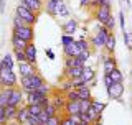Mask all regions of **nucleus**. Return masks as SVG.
<instances>
[{
	"mask_svg": "<svg viewBox=\"0 0 132 125\" xmlns=\"http://www.w3.org/2000/svg\"><path fill=\"white\" fill-rule=\"evenodd\" d=\"M20 84H22V89L23 91H38L43 84H46L45 82L43 76H40L38 73H35L33 76H28V77H22V81H20Z\"/></svg>",
	"mask_w": 132,
	"mask_h": 125,
	"instance_id": "1",
	"label": "nucleus"
},
{
	"mask_svg": "<svg viewBox=\"0 0 132 125\" xmlns=\"http://www.w3.org/2000/svg\"><path fill=\"white\" fill-rule=\"evenodd\" d=\"M112 31H109L107 28L104 26V25H101V26L97 28V31H96V35L91 38V46L93 48H96V49H102V48H106V41L107 38H109V35Z\"/></svg>",
	"mask_w": 132,
	"mask_h": 125,
	"instance_id": "2",
	"label": "nucleus"
},
{
	"mask_svg": "<svg viewBox=\"0 0 132 125\" xmlns=\"http://www.w3.org/2000/svg\"><path fill=\"white\" fill-rule=\"evenodd\" d=\"M15 15L22 16L25 22H27V25H31V26H33V25H36V22H38V13H35L33 10L27 8L25 5H22V3L15 8Z\"/></svg>",
	"mask_w": 132,
	"mask_h": 125,
	"instance_id": "3",
	"label": "nucleus"
},
{
	"mask_svg": "<svg viewBox=\"0 0 132 125\" xmlns=\"http://www.w3.org/2000/svg\"><path fill=\"white\" fill-rule=\"evenodd\" d=\"M0 86L2 87H15L18 86V77L10 69H0Z\"/></svg>",
	"mask_w": 132,
	"mask_h": 125,
	"instance_id": "4",
	"label": "nucleus"
},
{
	"mask_svg": "<svg viewBox=\"0 0 132 125\" xmlns=\"http://www.w3.org/2000/svg\"><path fill=\"white\" fill-rule=\"evenodd\" d=\"M12 35L18 36V38H22L25 41H28V43H31L33 38H35V30H33L31 25H23V26H13V31H12Z\"/></svg>",
	"mask_w": 132,
	"mask_h": 125,
	"instance_id": "5",
	"label": "nucleus"
},
{
	"mask_svg": "<svg viewBox=\"0 0 132 125\" xmlns=\"http://www.w3.org/2000/svg\"><path fill=\"white\" fill-rule=\"evenodd\" d=\"M51 102L50 95L41 94L40 91H28L27 92V104H40V105H48Z\"/></svg>",
	"mask_w": 132,
	"mask_h": 125,
	"instance_id": "6",
	"label": "nucleus"
},
{
	"mask_svg": "<svg viewBox=\"0 0 132 125\" xmlns=\"http://www.w3.org/2000/svg\"><path fill=\"white\" fill-rule=\"evenodd\" d=\"M112 16V12H111V7H99L96 8V12H94V18L99 22V25H104L107 23V20Z\"/></svg>",
	"mask_w": 132,
	"mask_h": 125,
	"instance_id": "7",
	"label": "nucleus"
},
{
	"mask_svg": "<svg viewBox=\"0 0 132 125\" xmlns=\"http://www.w3.org/2000/svg\"><path fill=\"white\" fill-rule=\"evenodd\" d=\"M23 89H20L18 86L12 87L10 89V99H8V105H16L20 107L22 105V101H23Z\"/></svg>",
	"mask_w": 132,
	"mask_h": 125,
	"instance_id": "8",
	"label": "nucleus"
},
{
	"mask_svg": "<svg viewBox=\"0 0 132 125\" xmlns=\"http://www.w3.org/2000/svg\"><path fill=\"white\" fill-rule=\"evenodd\" d=\"M107 94H109L111 99L119 101V99L122 97V94H124V84L122 82H112V84L107 87Z\"/></svg>",
	"mask_w": 132,
	"mask_h": 125,
	"instance_id": "9",
	"label": "nucleus"
},
{
	"mask_svg": "<svg viewBox=\"0 0 132 125\" xmlns=\"http://www.w3.org/2000/svg\"><path fill=\"white\" fill-rule=\"evenodd\" d=\"M18 73L22 77H28V76H33L36 73V66L31 64L28 61H23V62H18Z\"/></svg>",
	"mask_w": 132,
	"mask_h": 125,
	"instance_id": "10",
	"label": "nucleus"
},
{
	"mask_svg": "<svg viewBox=\"0 0 132 125\" xmlns=\"http://www.w3.org/2000/svg\"><path fill=\"white\" fill-rule=\"evenodd\" d=\"M64 112L68 115H79L81 114V104L79 101H68L64 105Z\"/></svg>",
	"mask_w": 132,
	"mask_h": 125,
	"instance_id": "11",
	"label": "nucleus"
},
{
	"mask_svg": "<svg viewBox=\"0 0 132 125\" xmlns=\"http://www.w3.org/2000/svg\"><path fill=\"white\" fill-rule=\"evenodd\" d=\"M22 5H25L27 8L33 10L35 13H40L41 8H43V5H45V2H43V0H22Z\"/></svg>",
	"mask_w": 132,
	"mask_h": 125,
	"instance_id": "12",
	"label": "nucleus"
},
{
	"mask_svg": "<svg viewBox=\"0 0 132 125\" xmlns=\"http://www.w3.org/2000/svg\"><path fill=\"white\" fill-rule=\"evenodd\" d=\"M116 68H117V61H116V58L114 56H106L104 58V62H102L104 74H111Z\"/></svg>",
	"mask_w": 132,
	"mask_h": 125,
	"instance_id": "13",
	"label": "nucleus"
},
{
	"mask_svg": "<svg viewBox=\"0 0 132 125\" xmlns=\"http://www.w3.org/2000/svg\"><path fill=\"white\" fill-rule=\"evenodd\" d=\"M15 68V56L13 55H5L0 59V69H10L13 71Z\"/></svg>",
	"mask_w": 132,
	"mask_h": 125,
	"instance_id": "14",
	"label": "nucleus"
},
{
	"mask_svg": "<svg viewBox=\"0 0 132 125\" xmlns=\"http://www.w3.org/2000/svg\"><path fill=\"white\" fill-rule=\"evenodd\" d=\"M25 53H27V61L31 62V64H36V46H35L33 41H31V43H28Z\"/></svg>",
	"mask_w": 132,
	"mask_h": 125,
	"instance_id": "15",
	"label": "nucleus"
},
{
	"mask_svg": "<svg viewBox=\"0 0 132 125\" xmlns=\"http://www.w3.org/2000/svg\"><path fill=\"white\" fill-rule=\"evenodd\" d=\"M84 66H86V64H84ZM84 66H74V68H68V69H64V74L68 76V79L81 77V74H82V69H84Z\"/></svg>",
	"mask_w": 132,
	"mask_h": 125,
	"instance_id": "16",
	"label": "nucleus"
},
{
	"mask_svg": "<svg viewBox=\"0 0 132 125\" xmlns=\"http://www.w3.org/2000/svg\"><path fill=\"white\" fill-rule=\"evenodd\" d=\"M28 117H30V110H28V105L25 107H20L18 109V115H16V122H18L20 125H25L27 123Z\"/></svg>",
	"mask_w": 132,
	"mask_h": 125,
	"instance_id": "17",
	"label": "nucleus"
},
{
	"mask_svg": "<svg viewBox=\"0 0 132 125\" xmlns=\"http://www.w3.org/2000/svg\"><path fill=\"white\" fill-rule=\"evenodd\" d=\"M79 53H81V49L76 46V41L68 44V46H64V56L66 58H76V56H79Z\"/></svg>",
	"mask_w": 132,
	"mask_h": 125,
	"instance_id": "18",
	"label": "nucleus"
},
{
	"mask_svg": "<svg viewBox=\"0 0 132 125\" xmlns=\"http://www.w3.org/2000/svg\"><path fill=\"white\" fill-rule=\"evenodd\" d=\"M18 109L16 105H5V115H7V122H13L16 120V115H18Z\"/></svg>",
	"mask_w": 132,
	"mask_h": 125,
	"instance_id": "19",
	"label": "nucleus"
},
{
	"mask_svg": "<svg viewBox=\"0 0 132 125\" xmlns=\"http://www.w3.org/2000/svg\"><path fill=\"white\" fill-rule=\"evenodd\" d=\"M58 2H60V0H45V10H46V13H48V15H51V16H55V15H56Z\"/></svg>",
	"mask_w": 132,
	"mask_h": 125,
	"instance_id": "20",
	"label": "nucleus"
},
{
	"mask_svg": "<svg viewBox=\"0 0 132 125\" xmlns=\"http://www.w3.org/2000/svg\"><path fill=\"white\" fill-rule=\"evenodd\" d=\"M94 76H96V73H94V68H91V66H84V69H82V74H81L82 81H84L86 84H89V82L94 79Z\"/></svg>",
	"mask_w": 132,
	"mask_h": 125,
	"instance_id": "21",
	"label": "nucleus"
},
{
	"mask_svg": "<svg viewBox=\"0 0 132 125\" xmlns=\"http://www.w3.org/2000/svg\"><path fill=\"white\" fill-rule=\"evenodd\" d=\"M81 119L79 115H68L66 114L64 117H61V125H79Z\"/></svg>",
	"mask_w": 132,
	"mask_h": 125,
	"instance_id": "22",
	"label": "nucleus"
},
{
	"mask_svg": "<svg viewBox=\"0 0 132 125\" xmlns=\"http://www.w3.org/2000/svg\"><path fill=\"white\" fill-rule=\"evenodd\" d=\"M78 94H79V101H91L93 99V95H91V87L89 84L82 86L78 89Z\"/></svg>",
	"mask_w": 132,
	"mask_h": 125,
	"instance_id": "23",
	"label": "nucleus"
},
{
	"mask_svg": "<svg viewBox=\"0 0 132 125\" xmlns=\"http://www.w3.org/2000/svg\"><path fill=\"white\" fill-rule=\"evenodd\" d=\"M76 30H78V22H76V20H73V18H69L68 22L63 25V31L66 33V35H73Z\"/></svg>",
	"mask_w": 132,
	"mask_h": 125,
	"instance_id": "24",
	"label": "nucleus"
},
{
	"mask_svg": "<svg viewBox=\"0 0 132 125\" xmlns=\"http://www.w3.org/2000/svg\"><path fill=\"white\" fill-rule=\"evenodd\" d=\"M12 46H13V49H27L28 41H25L22 38H18V36L12 35Z\"/></svg>",
	"mask_w": 132,
	"mask_h": 125,
	"instance_id": "25",
	"label": "nucleus"
},
{
	"mask_svg": "<svg viewBox=\"0 0 132 125\" xmlns=\"http://www.w3.org/2000/svg\"><path fill=\"white\" fill-rule=\"evenodd\" d=\"M56 15L61 16V18H69V10H68V7H66V3L63 2V0H60V2H58Z\"/></svg>",
	"mask_w": 132,
	"mask_h": 125,
	"instance_id": "26",
	"label": "nucleus"
},
{
	"mask_svg": "<svg viewBox=\"0 0 132 125\" xmlns=\"http://www.w3.org/2000/svg\"><path fill=\"white\" fill-rule=\"evenodd\" d=\"M10 89H12V87H2V89H0V105H8Z\"/></svg>",
	"mask_w": 132,
	"mask_h": 125,
	"instance_id": "27",
	"label": "nucleus"
},
{
	"mask_svg": "<svg viewBox=\"0 0 132 125\" xmlns=\"http://www.w3.org/2000/svg\"><path fill=\"white\" fill-rule=\"evenodd\" d=\"M106 49H107V53H111V55H112L114 49H116V36L112 35V33L109 35V38H107V41H106Z\"/></svg>",
	"mask_w": 132,
	"mask_h": 125,
	"instance_id": "28",
	"label": "nucleus"
},
{
	"mask_svg": "<svg viewBox=\"0 0 132 125\" xmlns=\"http://www.w3.org/2000/svg\"><path fill=\"white\" fill-rule=\"evenodd\" d=\"M27 105L31 115H40L43 112V105H40V104H27Z\"/></svg>",
	"mask_w": 132,
	"mask_h": 125,
	"instance_id": "29",
	"label": "nucleus"
},
{
	"mask_svg": "<svg viewBox=\"0 0 132 125\" xmlns=\"http://www.w3.org/2000/svg\"><path fill=\"white\" fill-rule=\"evenodd\" d=\"M109 76H111V79H112L114 82H122L124 81V74L121 73V69H119V68H116L112 73L109 74Z\"/></svg>",
	"mask_w": 132,
	"mask_h": 125,
	"instance_id": "30",
	"label": "nucleus"
},
{
	"mask_svg": "<svg viewBox=\"0 0 132 125\" xmlns=\"http://www.w3.org/2000/svg\"><path fill=\"white\" fill-rule=\"evenodd\" d=\"M13 56H15V61H18V62L27 61V53H25V49H13Z\"/></svg>",
	"mask_w": 132,
	"mask_h": 125,
	"instance_id": "31",
	"label": "nucleus"
},
{
	"mask_svg": "<svg viewBox=\"0 0 132 125\" xmlns=\"http://www.w3.org/2000/svg\"><path fill=\"white\" fill-rule=\"evenodd\" d=\"M43 110L46 112L50 117H53V115H56V114H58V109L55 107V104H53V102H50L48 105H45V107H43Z\"/></svg>",
	"mask_w": 132,
	"mask_h": 125,
	"instance_id": "32",
	"label": "nucleus"
},
{
	"mask_svg": "<svg viewBox=\"0 0 132 125\" xmlns=\"http://www.w3.org/2000/svg\"><path fill=\"white\" fill-rule=\"evenodd\" d=\"M74 66H84V64L79 62L78 56L76 58H66V69H68V68H74Z\"/></svg>",
	"mask_w": 132,
	"mask_h": 125,
	"instance_id": "33",
	"label": "nucleus"
},
{
	"mask_svg": "<svg viewBox=\"0 0 132 125\" xmlns=\"http://www.w3.org/2000/svg\"><path fill=\"white\" fill-rule=\"evenodd\" d=\"M66 99H68V101H79L78 89H69L68 92H66Z\"/></svg>",
	"mask_w": 132,
	"mask_h": 125,
	"instance_id": "34",
	"label": "nucleus"
},
{
	"mask_svg": "<svg viewBox=\"0 0 132 125\" xmlns=\"http://www.w3.org/2000/svg\"><path fill=\"white\" fill-rule=\"evenodd\" d=\"M74 40L73 38V35H66V33H63V36H61V43H63V48L64 46H68V44H71V43H74Z\"/></svg>",
	"mask_w": 132,
	"mask_h": 125,
	"instance_id": "35",
	"label": "nucleus"
},
{
	"mask_svg": "<svg viewBox=\"0 0 132 125\" xmlns=\"http://www.w3.org/2000/svg\"><path fill=\"white\" fill-rule=\"evenodd\" d=\"M76 46L79 48L81 51H86V49L91 48V43H89V41H86V40H76Z\"/></svg>",
	"mask_w": 132,
	"mask_h": 125,
	"instance_id": "36",
	"label": "nucleus"
},
{
	"mask_svg": "<svg viewBox=\"0 0 132 125\" xmlns=\"http://www.w3.org/2000/svg\"><path fill=\"white\" fill-rule=\"evenodd\" d=\"M93 107L99 112V114H102V112L106 110V107H107V105H106L104 102H101V101H94V99H93Z\"/></svg>",
	"mask_w": 132,
	"mask_h": 125,
	"instance_id": "37",
	"label": "nucleus"
},
{
	"mask_svg": "<svg viewBox=\"0 0 132 125\" xmlns=\"http://www.w3.org/2000/svg\"><path fill=\"white\" fill-rule=\"evenodd\" d=\"M91 7H94V8H99V7H111V2H109V0H93Z\"/></svg>",
	"mask_w": 132,
	"mask_h": 125,
	"instance_id": "38",
	"label": "nucleus"
},
{
	"mask_svg": "<svg viewBox=\"0 0 132 125\" xmlns=\"http://www.w3.org/2000/svg\"><path fill=\"white\" fill-rule=\"evenodd\" d=\"M89 56H91V51H89V49H86V51H81V53H79L78 59H79L81 64H86V61L89 59Z\"/></svg>",
	"mask_w": 132,
	"mask_h": 125,
	"instance_id": "39",
	"label": "nucleus"
},
{
	"mask_svg": "<svg viewBox=\"0 0 132 125\" xmlns=\"http://www.w3.org/2000/svg\"><path fill=\"white\" fill-rule=\"evenodd\" d=\"M71 84H73V89H79V87L86 86V82L82 81V77H74L71 79Z\"/></svg>",
	"mask_w": 132,
	"mask_h": 125,
	"instance_id": "40",
	"label": "nucleus"
},
{
	"mask_svg": "<svg viewBox=\"0 0 132 125\" xmlns=\"http://www.w3.org/2000/svg\"><path fill=\"white\" fill-rule=\"evenodd\" d=\"M45 125H61V117L60 115H53V117H50L48 120H46V123Z\"/></svg>",
	"mask_w": 132,
	"mask_h": 125,
	"instance_id": "41",
	"label": "nucleus"
},
{
	"mask_svg": "<svg viewBox=\"0 0 132 125\" xmlns=\"http://www.w3.org/2000/svg\"><path fill=\"white\" fill-rule=\"evenodd\" d=\"M122 33H124V40H126V46L129 48V49H132V35L127 30L122 31Z\"/></svg>",
	"mask_w": 132,
	"mask_h": 125,
	"instance_id": "42",
	"label": "nucleus"
},
{
	"mask_svg": "<svg viewBox=\"0 0 132 125\" xmlns=\"http://www.w3.org/2000/svg\"><path fill=\"white\" fill-rule=\"evenodd\" d=\"M79 104H81V112H88L89 107L93 105V99L91 101H79Z\"/></svg>",
	"mask_w": 132,
	"mask_h": 125,
	"instance_id": "43",
	"label": "nucleus"
},
{
	"mask_svg": "<svg viewBox=\"0 0 132 125\" xmlns=\"http://www.w3.org/2000/svg\"><path fill=\"white\" fill-rule=\"evenodd\" d=\"M23 25H27V22H25L22 16L13 15V26H23Z\"/></svg>",
	"mask_w": 132,
	"mask_h": 125,
	"instance_id": "44",
	"label": "nucleus"
},
{
	"mask_svg": "<svg viewBox=\"0 0 132 125\" xmlns=\"http://www.w3.org/2000/svg\"><path fill=\"white\" fill-rule=\"evenodd\" d=\"M7 123V115H5V105H0V125Z\"/></svg>",
	"mask_w": 132,
	"mask_h": 125,
	"instance_id": "45",
	"label": "nucleus"
},
{
	"mask_svg": "<svg viewBox=\"0 0 132 125\" xmlns=\"http://www.w3.org/2000/svg\"><path fill=\"white\" fill-rule=\"evenodd\" d=\"M114 26H116V18H114V15H112L109 20H107V23H106V28H107L109 31H112V30H114Z\"/></svg>",
	"mask_w": 132,
	"mask_h": 125,
	"instance_id": "46",
	"label": "nucleus"
},
{
	"mask_svg": "<svg viewBox=\"0 0 132 125\" xmlns=\"http://www.w3.org/2000/svg\"><path fill=\"white\" fill-rule=\"evenodd\" d=\"M38 91H40L41 94H46V95H50V92H51V87H50L48 84H43V86H41Z\"/></svg>",
	"mask_w": 132,
	"mask_h": 125,
	"instance_id": "47",
	"label": "nucleus"
},
{
	"mask_svg": "<svg viewBox=\"0 0 132 125\" xmlns=\"http://www.w3.org/2000/svg\"><path fill=\"white\" fill-rule=\"evenodd\" d=\"M38 117H40V123H46V120L50 119V115H48V114H46V112H45V110H43V112H41V114L38 115Z\"/></svg>",
	"mask_w": 132,
	"mask_h": 125,
	"instance_id": "48",
	"label": "nucleus"
},
{
	"mask_svg": "<svg viewBox=\"0 0 132 125\" xmlns=\"http://www.w3.org/2000/svg\"><path fill=\"white\" fill-rule=\"evenodd\" d=\"M112 79H111V76H109V74H104V86H106V89H107V87H109L111 84H112Z\"/></svg>",
	"mask_w": 132,
	"mask_h": 125,
	"instance_id": "49",
	"label": "nucleus"
},
{
	"mask_svg": "<svg viewBox=\"0 0 132 125\" xmlns=\"http://www.w3.org/2000/svg\"><path fill=\"white\" fill-rule=\"evenodd\" d=\"M91 3H93V0H79V5L82 8H86V7H91Z\"/></svg>",
	"mask_w": 132,
	"mask_h": 125,
	"instance_id": "50",
	"label": "nucleus"
},
{
	"mask_svg": "<svg viewBox=\"0 0 132 125\" xmlns=\"http://www.w3.org/2000/svg\"><path fill=\"white\" fill-rule=\"evenodd\" d=\"M119 20H121V28H122V31H126V22H124V13H122V12L119 13Z\"/></svg>",
	"mask_w": 132,
	"mask_h": 125,
	"instance_id": "51",
	"label": "nucleus"
},
{
	"mask_svg": "<svg viewBox=\"0 0 132 125\" xmlns=\"http://www.w3.org/2000/svg\"><path fill=\"white\" fill-rule=\"evenodd\" d=\"M46 58H48V59H55V53H53V49L46 48Z\"/></svg>",
	"mask_w": 132,
	"mask_h": 125,
	"instance_id": "52",
	"label": "nucleus"
},
{
	"mask_svg": "<svg viewBox=\"0 0 132 125\" xmlns=\"http://www.w3.org/2000/svg\"><path fill=\"white\" fill-rule=\"evenodd\" d=\"M5 12V0H0V13Z\"/></svg>",
	"mask_w": 132,
	"mask_h": 125,
	"instance_id": "53",
	"label": "nucleus"
},
{
	"mask_svg": "<svg viewBox=\"0 0 132 125\" xmlns=\"http://www.w3.org/2000/svg\"><path fill=\"white\" fill-rule=\"evenodd\" d=\"M3 125H20L18 122H7V123H3Z\"/></svg>",
	"mask_w": 132,
	"mask_h": 125,
	"instance_id": "54",
	"label": "nucleus"
},
{
	"mask_svg": "<svg viewBox=\"0 0 132 125\" xmlns=\"http://www.w3.org/2000/svg\"><path fill=\"white\" fill-rule=\"evenodd\" d=\"M93 125H102V122H101V120H99V122H94Z\"/></svg>",
	"mask_w": 132,
	"mask_h": 125,
	"instance_id": "55",
	"label": "nucleus"
},
{
	"mask_svg": "<svg viewBox=\"0 0 132 125\" xmlns=\"http://www.w3.org/2000/svg\"><path fill=\"white\" fill-rule=\"evenodd\" d=\"M79 125H89V123H82V122H81V123H79Z\"/></svg>",
	"mask_w": 132,
	"mask_h": 125,
	"instance_id": "56",
	"label": "nucleus"
},
{
	"mask_svg": "<svg viewBox=\"0 0 132 125\" xmlns=\"http://www.w3.org/2000/svg\"><path fill=\"white\" fill-rule=\"evenodd\" d=\"M40 125H45V123H40Z\"/></svg>",
	"mask_w": 132,
	"mask_h": 125,
	"instance_id": "57",
	"label": "nucleus"
},
{
	"mask_svg": "<svg viewBox=\"0 0 132 125\" xmlns=\"http://www.w3.org/2000/svg\"><path fill=\"white\" fill-rule=\"evenodd\" d=\"M0 89H2V86H0Z\"/></svg>",
	"mask_w": 132,
	"mask_h": 125,
	"instance_id": "58",
	"label": "nucleus"
}]
</instances>
